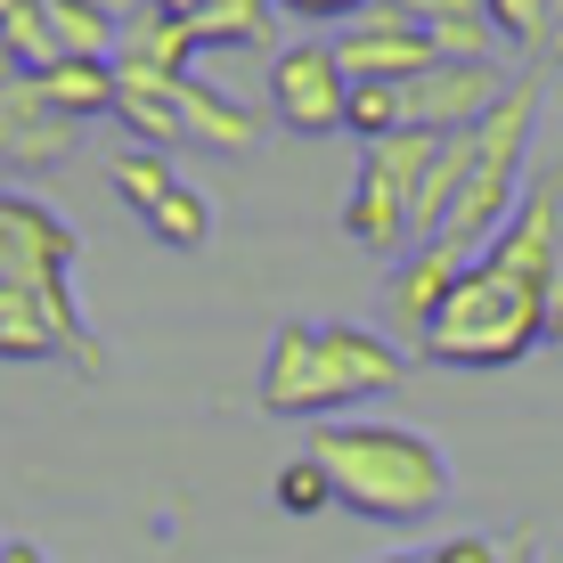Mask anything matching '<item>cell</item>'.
Listing matches in <instances>:
<instances>
[{"label": "cell", "mask_w": 563, "mask_h": 563, "mask_svg": "<svg viewBox=\"0 0 563 563\" xmlns=\"http://www.w3.org/2000/svg\"><path fill=\"white\" fill-rule=\"evenodd\" d=\"M319 474L335 482V507H352L360 522H384V531H417L450 507V457H441L433 433L393 417H327L310 424V450Z\"/></svg>", "instance_id": "6da1fadb"}, {"label": "cell", "mask_w": 563, "mask_h": 563, "mask_svg": "<svg viewBox=\"0 0 563 563\" xmlns=\"http://www.w3.org/2000/svg\"><path fill=\"white\" fill-rule=\"evenodd\" d=\"M409 376V352L384 343L376 327L352 319H286L262 352L254 376V409L262 417H295V424H327L335 409H360V400H384Z\"/></svg>", "instance_id": "7a4b0ae2"}, {"label": "cell", "mask_w": 563, "mask_h": 563, "mask_svg": "<svg viewBox=\"0 0 563 563\" xmlns=\"http://www.w3.org/2000/svg\"><path fill=\"white\" fill-rule=\"evenodd\" d=\"M548 286L515 278L507 262L474 254V269L457 278V295L433 310V327L417 335V352L433 367H515L548 343Z\"/></svg>", "instance_id": "3957f363"}, {"label": "cell", "mask_w": 563, "mask_h": 563, "mask_svg": "<svg viewBox=\"0 0 563 563\" xmlns=\"http://www.w3.org/2000/svg\"><path fill=\"white\" fill-rule=\"evenodd\" d=\"M74 262H82V238H74L66 212H49L42 197H25V188H0V286H25V295L57 319V335H66V367L99 384L107 352H99V327L82 319Z\"/></svg>", "instance_id": "277c9868"}, {"label": "cell", "mask_w": 563, "mask_h": 563, "mask_svg": "<svg viewBox=\"0 0 563 563\" xmlns=\"http://www.w3.org/2000/svg\"><path fill=\"white\" fill-rule=\"evenodd\" d=\"M531 123H539V74H515L507 99L474 123V164H465V188H457L450 221H441V245H457V254H490V238L515 221V205H522Z\"/></svg>", "instance_id": "5b68a950"}, {"label": "cell", "mask_w": 563, "mask_h": 563, "mask_svg": "<svg viewBox=\"0 0 563 563\" xmlns=\"http://www.w3.org/2000/svg\"><path fill=\"white\" fill-rule=\"evenodd\" d=\"M433 131H393V140L360 147V180L352 205H343V229H352L360 254L376 262H409L417 254V188L433 172Z\"/></svg>", "instance_id": "8992f818"}, {"label": "cell", "mask_w": 563, "mask_h": 563, "mask_svg": "<svg viewBox=\"0 0 563 563\" xmlns=\"http://www.w3.org/2000/svg\"><path fill=\"white\" fill-rule=\"evenodd\" d=\"M515 74L498 66V57H441V66H424L417 82H400V114H409V131H433V140H450V131H474L482 114L507 99Z\"/></svg>", "instance_id": "52a82bcc"}, {"label": "cell", "mask_w": 563, "mask_h": 563, "mask_svg": "<svg viewBox=\"0 0 563 563\" xmlns=\"http://www.w3.org/2000/svg\"><path fill=\"white\" fill-rule=\"evenodd\" d=\"M343 99H352V74L335 66V42H286L278 66H269V107H278L286 131L319 140V131H343Z\"/></svg>", "instance_id": "ba28073f"}, {"label": "cell", "mask_w": 563, "mask_h": 563, "mask_svg": "<svg viewBox=\"0 0 563 563\" xmlns=\"http://www.w3.org/2000/svg\"><path fill=\"white\" fill-rule=\"evenodd\" d=\"M335 66L352 74V82H417L424 66H441L433 33L409 25V9H393V0H376L367 16L335 33Z\"/></svg>", "instance_id": "9c48e42d"}, {"label": "cell", "mask_w": 563, "mask_h": 563, "mask_svg": "<svg viewBox=\"0 0 563 563\" xmlns=\"http://www.w3.org/2000/svg\"><path fill=\"white\" fill-rule=\"evenodd\" d=\"M180 82H188V74L114 57V114H123V131H131L140 147H155V155L180 147Z\"/></svg>", "instance_id": "30bf717a"}, {"label": "cell", "mask_w": 563, "mask_h": 563, "mask_svg": "<svg viewBox=\"0 0 563 563\" xmlns=\"http://www.w3.org/2000/svg\"><path fill=\"white\" fill-rule=\"evenodd\" d=\"M465 269H474V254H457V245H441V238H424L417 254L393 269V327L400 335H424V327H433V310L457 295Z\"/></svg>", "instance_id": "8fae6325"}, {"label": "cell", "mask_w": 563, "mask_h": 563, "mask_svg": "<svg viewBox=\"0 0 563 563\" xmlns=\"http://www.w3.org/2000/svg\"><path fill=\"white\" fill-rule=\"evenodd\" d=\"M66 155H74V123H66V114H49V107H33L25 99V74H16V82L0 90V164L42 172V164H66Z\"/></svg>", "instance_id": "7c38bea8"}, {"label": "cell", "mask_w": 563, "mask_h": 563, "mask_svg": "<svg viewBox=\"0 0 563 563\" xmlns=\"http://www.w3.org/2000/svg\"><path fill=\"white\" fill-rule=\"evenodd\" d=\"M180 147L245 155V147H262V123H254V107H238L229 90H212V82L188 74V82H180Z\"/></svg>", "instance_id": "4fadbf2b"}, {"label": "cell", "mask_w": 563, "mask_h": 563, "mask_svg": "<svg viewBox=\"0 0 563 563\" xmlns=\"http://www.w3.org/2000/svg\"><path fill=\"white\" fill-rule=\"evenodd\" d=\"M147 9H164L197 49H254V42H269V25H278L269 0H147Z\"/></svg>", "instance_id": "5bb4252c"}, {"label": "cell", "mask_w": 563, "mask_h": 563, "mask_svg": "<svg viewBox=\"0 0 563 563\" xmlns=\"http://www.w3.org/2000/svg\"><path fill=\"white\" fill-rule=\"evenodd\" d=\"M25 99L66 114V123H90V114H114V57H57V66L25 74Z\"/></svg>", "instance_id": "9a60e30c"}, {"label": "cell", "mask_w": 563, "mask_h": 563, "mask_svg": "<svg viewBox=\"0 0 563 563\" xmlns=\"http://www.w3.org/2000/svg\"><path fill=\"white\" fill-rule=\"evenodd\" d=\"M0 360H66V335L25 286H0Z\"/></svg>", "instance_id": "2e32d148"}, {"label": "cell", "mask_w": 563, "mask_h": 563, "mask_svg": "<svg viewBox=\"0 0 563 563\" xmlns=\"http://www.w3.org/2000/svg\"><path fill=\"white\" fill-rule=\"evenodd\" d=\"M107 180H114V197H123V205L147 221V212L164 205V188L180 180V172H172V155H155V147H123V155L107 164Z\"/></svg>", "instance_id": "e0dca14e"}, {"label": "cell", "mask_w": 563, "mask_h": 563, "mask_svg": "<svg viewBox=\"0 0 563 563\" xmlns=\"http://www.w3.org/2000/svg\"><path fill=\"white\" fill-rule=\"evenodd\" d=\"M147 229H155V238L172 245V254H197V245L212 238V205H205V197H197L188 180H172V188H164V205L147 212Z\"/></svg>", "instance_id": "ac0fdd59"}, {"label": "cell", "mask_w": 563, "mask_h": 563, "mask_svg": "<svg viewBox=\"0 0 563 563\" xmlns=\"http://www.w3.org/2000/svg\"><path fill=\"white\" fill-rule=\"evenodd\" d=\"M343 131H352L360 147L409 131V114H400V82H352V99H343Z\"/></svg>", "instance_id": "d6986e66"}, {"label": "cell", "mask_w": 563, "mask_h": 563, "mask_svg": "<svg viewBox=\"0 0 563 563\" xmlns=\"http://www.w3.org/2000/svg\"><path fill=\"white\" fill-rule=\"evenodd\" d=\"M269 498H278V515L310 522V515L335 507V482L319 474V457H286V465H278V482H269Z\"/></svg>", "instance_id": "ffe728a7"}, {"label": "cell", "mask_w": 563, "mask_h": 563, "mask_svg": "<svg viewBox=\"0 0 563 563\" xmlns=\"http://www.w3.org/2000/svg\"><path fill=\"white\" fill-rule=\"evenodd\" d=\"M482 16H490V33H498V42H515V49L548 42V0H482Z\"/></svg>", "instance_id": "44dd1931"}, {"label": "cell", "mask_w": 563, "mask_h": 563, "mask_svg": "<svg viewBox=\"0 0 563 563\" xmlns=\"http://www.w3.org/2000/svg\"><path fill=\"white\" fill-rule=\"evenodd\" d=\"M278 16H302V25H352V16H367L376 0H269Z\"/></svg>", "instance_id": "7402d4cb"}, {"label": "cell", "mask_w": 563, "mask_h": 563, "mask_svg": "<svg viewBox=\"0 0 563 563\" xmlns=\"http://www.w3.org/2000/svg\"><path fill=\"white\" fill-rule=\"evenodd\" d=\"M507 555V539H490V531H457V539H441L424 563H498Z\"/></svg>", "instance_id": "603a6c76"}, {"label": "cell", "mask_w": 563, "mask_h": 563, "mask_svg": "<svg viewBox=\"0 0 563 563\" xmlns=\"http://www.w3.org/2000/svg\"><path fill=\"white\" fill-rule=\"evenodd\" d=\"M82 9H99V16H114V25H123V16H140L147 0H82Z\"/></svg>", "instance_id": "cb8c5ba5"}, {"label": "cell", "mask_w": 563, "mask_h": 563, "mask_svg": "<svg viewBox=\"0 0 563 563\" xmlns=\"http://www.w3.org/2000/svg\"><path fill=\"white\" fill-rule=\"evenodd\" d=\"M498 563H539V548H531V531H515V539H507V555H498Z\"/></svg>", "instance_id": "d4e9b609"}, {"label": "cell", "mask_w": 563, "mask_h": 563, "mask_svg": "<svg viewBox=\"0 0 563 563\" xmlns=\"http://www.w3.org/2000/svg\"><path fill=\"white\" fill-rule=\"evenodd\" d=\"M0 563H42V548H25V539H9V548H0Z\"/></svg>", "instance_id": "484cf974"}, {"label": "cell", "mask_w": 563, "mask_h": 563, "mask_svg": "<svg viewBox=\"0 0 563 563\" xmlns=\"http://www.w3.org/2000/svg\"><path fill=\"white\" fill-rule=\"evenodd\" d=\"M376 563H424V555H376Z\"/></svg>", "instance_id": "4316f807"}, {"label": "cell", "mask_w": 563, "mask_h": 563, "mask_svg": "<svg viewBox=\"0 0 563 563\" xmlns=\"http://www.w3.org/2000/svg\"><path fill=\"white\" fill-rule=\"evenodd\" d=\"M548 343H563V327H555V335H548Z\"/></svg>", "instance_id": "83f0119b"}, {"label": "cell", "mask_w": 563, "mask_h": 563, "mask_svg": "<svg viewBox=\"0 0 563 563\" xmlns=\"http://www.w3.org/2000/svg\"><path fill=\"white\" fill-rule=\"evenodd\" d=\"M548 16H555V0H548Z\"/></svg>", "instance_id": "f1b7e54d"}, {"label": "cell", "mask_w": 563, "mask_h": 563, "mask_svg": "<svg viewBox=\"0 0 563 563\" xmlns=\"http://www.w3.org/2000/svg\"><path fill=\"white\" fill-rule=\"evenodd\" d=\"M0 548H9V539H0Z\"/></svg>", "instance_id": "f546056e"}]
</instances>
